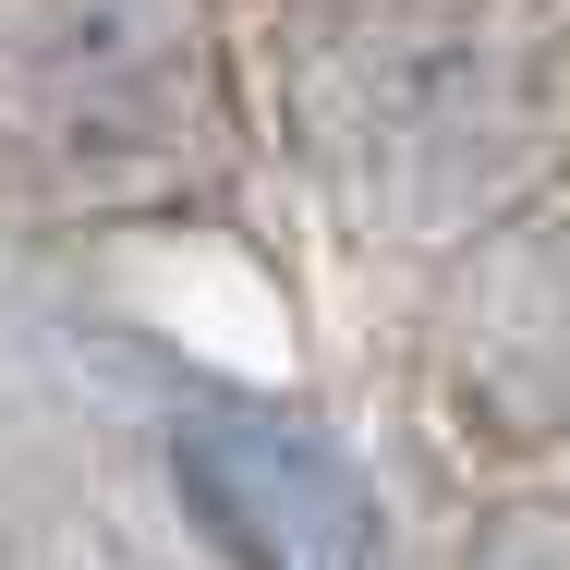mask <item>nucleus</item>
Masks as SVG:
<instances>
[{"instance_id": "obj_1", "label": "nucleus", "mask_w": 570, "mask_h": 570, "mask_svg": "<svg viewBox=\"0 0 570 570\" xmlns=\"http://www.w3.org/2000/svg\"><path fill=\"white\" fill-rule=\"evenodd\" d=\"M0 158L61 195H158L219 158L207 0H0Z\"/></svg>"}]
</instances>
